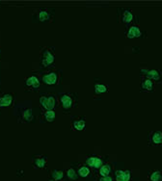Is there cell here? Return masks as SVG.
<instances>
[{"mask_svg": "<svg viewBox=\"0 0 162 181\" xmlns=\"http://www.w3.org/2000/svg\"><path fill=\"white\" fill-rule=\"evenodd\" d=\"M87 163L89 164V166H91V167L99 168V167L102 166V160L99 159V158H96V157H92V158L88 159Z\"/></svg>", "mask_w": 162, "mask_h": 181, "instance_id": "12", "label": "cell"}, {"mask_svg": "<svg viewBox=\"0 0 162 181\" xmlns=\"http://www.w3.org/2000/svg\"><path fill=\"white\" fill-rule=\"evenodd\" d=\"M100 181H112V178L110 176H103V178L100 179Z\"/></svg>", "mask_w": 162, "mask_h": 181, "instance_id": "25", "label": "cell"}, {"mask_svg": "<svg viewBox=\"0 0 162 181\" xmlns=\"http://www.w3.org/2000/svg\"><path fill=\"white\" fill-rule=\"evenodd\" d=\"M67 175L70 179H76V174H75V171H73V169H70V170L67 171Z\"/></svg>", "mask_w": 162, "mask_h": 181, "instance_id": "24", "label": "cell"}, {"mask_svg": "<svg viewBox=\"0 0 162 181\" xmlns=\"http://www.w3.org/2000/svg\"><path fill=\"white\" fill-rule=\"evenodd\" d=\"M130 177L129 171H116V178L117 181H128Z\"/></svg>", "mask_w": 162, "mask_h": 181, "instance_id": "8", "label": "cell"}, {"mask_svg": "<svg viewBox=\"0 0 162 181\" xmlns=\"http://www.w3.org/2000/svg\"><path fill=\"white\" fill-rule=\"evenodd\" d=\"M51 18V15L45 10H41L38 13V19L41 22H45V21H49Z\"/></svg>", "mask_w": 162, "mask_h": 181, "instance_id": "10", "label": "cell"}, {"mask_svg": "<svg viewBox=\"0 0 162 181\" xmlns=\"http://www.w3.org/2000/svg\"><path fill=\"white\" fill-rule=\"evenodd\" d=\"M48 181H55V180H52V179H51V180H48Z\"/></svg>", "mask_w": 162, "mask_h": 181, "instance_id": "26", "label": "cell"}, {"mask_svg": "<svg viewBox=\"0 0 162 181\" xmlns=\"http://www.w3.org/2000/svg\"><path fill=\"white\" fill-rule=\"evenodd\" d=\"M89 173H90V171L87 167H83V168H81L80 170H79V174H80L81 176H83V177L87 176Z\"/></svg>", "mask_w": 162, "mask_h": 181, "instance_id": "22", "label": "cell"}, {"mask_svg": "<svg viewBox=\"0 0 162 181\" xmlns=\"http://www.w3.org/2000/svg\"><path fill=\"white\" fill-rule=\"evenodd\" d=\"M42 82L47 85H54L57 83V73L50 72L42 76Z\"/></svg>", "mask_w": 162, "mask_h": 181, "instance_id": "7", "label": "cell"}, {"mask_svg": "<svg viewBox=\"0 0 162 181\" xmlns=\"http://www.w3.org/2000/svg\"><path fill=\"white\" fill-rule=\"evenodd\" d=\"M73 126L76 130H82L85 127V121L83 119H79V121H75L73 122Z\"/></svg>", "mask_w": 162, "mask_h": 181, "instance_id": "14", "label": "cell"}, {"mask_svg": "<svg viewBox=\"0 0 162 181\" xmlns=\"http://www.w3.org/2000/svg\"><path fill=\"white\" fill-rule=\"evenodd\" d=\"M54 62V55L52 51H50L49 48H44L42 49V58H41V65L44 67H47L52 65Z\"/></svg>", "mask_w": 162, "mask_h": 181, "instance_id": "1", "label": "cell"}, {"mask_svg": "<svg viewBox=\"0 0 162 181\" xmlns=\"http://www.w3.org/2000/svg\"><path fill=\"white\" fill-rule=\"evenodd\" d=\"M148 75H149V77L154 79V80H158V79H159V74H158V72L156 70H151V71H149Z\"/></svg>", "mask_w": 162, "mask_h": 181, "instance_id": "21", "label": "cell"}, {"mask_svg": "<svg viewBox=\"0 0 162 181\" xmlns=\"http://www.w3.org/2000/svg\"><path fill=\"white\" fill-rule=\"evenodd\" d=\"M132 18H133V16H132V14L129 13V12H126L124 15V22H129V21L132 20Z\"/></svg>", "mask_w": 162, "mask_h": 181, "instance_id": "23", "label": "cell"}, {"mask_svg": "<svg viewBox=\"0 0 162 181\" xmlns=\"http://www.w3.org/2000/svg\"><path fill=\"white\" fill-rule=\"evenodd\" d=\"M152 141L154 144H160L162 143V134L160 132H156L154 133V135L152 136Z\"/></svg>", "mask_w": 162, "mask_h": 181, "instance_id": "16", "label": "cell"}, {"mask_svg": "<svg viewBox=\"0 0 162 181\" xmlns=\"http://www.w3.org/2000/svg\"><path fill=\"white\" fill-rule=\"evenodd\" d=\"M44 119L45 121H48V122H52L54 121L55 119V113L53 110H51V111H45L44 113Z\"/></svg>", "mask_w": 162, "mask_h": 181, "instance_id": "13", "label": "cell"}, {"mask_svg": "<svg viewBox=\"0 0 162 181\" xmlns=\"http://www.w3.org/2000/svg\"><path fill=\"white\" fill-rule=\"evenodd\" d=\"M40 81L36 76L32 75L25 80V91L37 92L40 88Z\"/></svg>", "mask_w": 162, "mask_h": 181, "instance_id": "3", "label": "cell"}, {"mask_svg": "<svg viewBox=\"0 0 162 181\" xmlns=\"http://www.w3.org/2000/svg\"><path fill=\"white\" fill-rule=\"evenodd\" d=\"M15 97L13 94H6L0 97V107H10L13 105Z\"/></svg>", "mask_w": 162, "mask_h": 181, "instance_id": "4", "label": "cell"}, {"mask_svg": "<svg viewBox=\"0 0 162 181\" xmlns=\"http://www.w3.org/2000/svg\"><path fill=\"white\" fill-rule=\"evenodd\" d=\"M161 179H162V176L159 171H155V173H152L151 176L152 181H161Z\"/></svg>", "mask_w": 162, "mask_h": 181, "instance_id": "19", "label": "cell"}, {"mask_svg": "<svg viewBox=\"0 0 162 181\" xmlns=\"http://www.w3.org/2000/svg\"><path fill=\"white\" fill-rule=\"evenodd\" d=\"M95 91H96V94L105 93L106 87L105 86H103V85H100V84H96V86H95Z\"/></svg>", "mask_w": 162, "mask_h": 181, "instance_id": "17", "label": "cell"}, {"mask_svg": "<svg viewBox=\"0 0 162 181\" xmlns=\"http://www.w3.org/2000/svg\"><path fill=\"white\" fill-rule=\"evenodd\" d=\"M142 86H143V88L146 89L147 91H152V87H154V85H152V82L151 80H146L144 82V84H143Z\"/></svg>", "mask_w": 162, "mask_h": 181, "instance_id": "20", "label": "cell"}, {"mask_svg": "<svg viewBox=\"0 0 162 181\" xmlns=\"http://www.w3.org/2000/svg\"><path fill=\"white\" fill-rule=\"evenodd\" d=\"M140 36H141V32H140L138 27H136V26L131 27V28L129 29V31H128V34H127V37L129 39L134 38V37H140Z\"/></svg>", "mask_w": 162, "mask_h": 181, "instance_id": "11", "label": "cell"}, {"mask_svg": "<svg viewBox=\"0 0 162 181\" xmlns=\"http://www.w3.org/2000/svg\"><path fill=\"white\" fill-rule=\"evenodd\" d=\"M51 175H52L53 177V179L54 180H60V179H62L63 178V176H64V173L62 171H57V170H55L52 171V173H51Z\"/></svg>", "mask_w": 162, "mask_h": 181, "instance_id": "15", "label": "cell"}, {"mask_svg": "<svg viewBox=\"0 0 162 181\" xmlns=\"http://www.w3.org/2000/svg\"><path fill=\"white\" fill-rule=\"evenodd\" d=\"M33 165L37 169H44L47 165V156H33Z\"/></svg>", "mask_w": 162, "mask_h": 181, "instance_id": "5", "label": "cell"}, {"mask_svg": "<svg viewBox=\"0 0 162 181\" xmlns=\"http://www.w3.org/2000/svg\"><path fill=\"white\" fill-rule=\"evenodd\" d=\"M40 103L42 107L47 111H51L55 107V98L53 96H42L40 97Z\"/></svg>", "mask_w": 162, "mask_h": 181, "instance_id": "2", "label": "cell"}, {"mask_svg": "<svg viewBox=\"0 0 162 181\" xmlns=\"http://www.w3.org/2000/svg\"><path fill=\"white\" fill-rule=\"evenodd\" d=\"M99 173L102 176H107L109 174V173H110V167L108 165L103 166V167H102V169H100Z\"/></svg>", "mask_w": 162, "mask_h": 181, "instance_id": "18", "label": "cell"}, {"mask_svg": "<svg viewBox=\"0 0 162 181\" xmlns=\"http://www.w3.org/2000/svg\"><path fill=\"white\" fill-rule=\"evenodd\" d=\"M60 100H61V103H62L63 108L65 110L70 109L72 105V99L69 96H66V94H64V96H61Z\"/></svg>", "mask_w": 162, "mask_h": 181, "instance_id": "9", "label": "cell"}, {"mask_svg": "<svg viewBox=\"0 0 162 181\" xmlns=\"http://www.w3.org/2000/svg\"><path fill=\"white\" fill-rule=\"evenodd\" d=\"M34 119V115H33V111L31 108L28 109H24L21 112V117H20V121L24 122H32Z\"/></svg>", "mask_w": 162, "mask_h": 181, "instance_id": "6", "label": "cell"}]
</instances>
